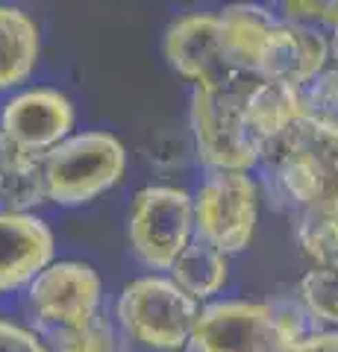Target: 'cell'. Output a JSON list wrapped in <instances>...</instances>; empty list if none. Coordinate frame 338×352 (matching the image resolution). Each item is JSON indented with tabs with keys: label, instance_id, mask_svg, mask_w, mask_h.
<instances>
[{
	"label": "cell",
	"instance_id": "cell-22",
	"mask_svg": "<svg viewBox=\"0 0 338 352\" xmlns=\"http://www.w3.org/2000/svg\"><path fill=\"white\" fill-rule=\"evenodd\" d=\"M294 352H338V329H318Z\"/></svg>",
	"mask_w": 338,
	"mask_h": 352
},
{
	"label": "cell",
	"instance_id": "cell-6",
	"mask_svg": "<svg viewBox=\"0 0 338 352\" xmlns=\"http://www.w3.org/2000/svg\"><path fill=\"white\" fill-rule=\"evenodd\" d=\"M133 256L154 273H168L194 241L191 191L177 185H147L133 197L127 217Z\"/></svg>",
	"mask_w": 338,
	"mask_h": 352
},
{
	"label": "cell",
	"instance_id": "cell-15",
	"mask_svg": "<svg viewBox=\"0 0 338 352\" xmlns=\"http://www.w3.org/2000/svg\"><path fill=\"white\" fill-rule=\"evenodd\" d=\"M47 203L41 156L12 144L0 132V214L36 212Z\"/></svg>",
	"mask_w": 338,
	"mask_h": 352
},
{
	"label": "cell",
	"instance_id": "cell-11",
	"mask_svg": "<svg viewBox=\"0 0 338 352\" xmlns=\"http://www.w3.org/2000/svg\"><path fill=\"white\" fill-rule=\"evenodd\" d=\"M56 256L53 229L36 212L0 214V294L27 291Z\"/></svg>",
	"mask_w": 338,
	"mask_h": 352
},
{
	"label": "cell",
	"instance_id": "cell-17",
	"mask_svg": "<svg viewBox=\"0 0 338 352\" xmlns=\"http://www.w3.org/2000/svg\"><path fill=\"white\" fill-rule=\"evenodd\" d=\"M41 338L53 352H129L127 335L118 329L115 317H106L103 311L80 326L56 329Z\"/></svg>",
	"mask_w": 338,
	"mask_h": 352
},
{
	"label": "cell",
	"instance_id": "cell-12",
	"mask_svg": "<svg viewBox=\"0 0 338 352\" xmlns=\"http://www.w3.org/2000/svg\"><path fill=\"white\" fill-rule=\"evenodd\" d=\"M279 27L277 12L271 3H256V0H238L218 9V30H221V44L230 65L238 74L256 76L262 56L274 30Z\"/></svg>",
	"mask_w": 338,
	"mask_h": 352
},
{
	"label": "cell",
	"instance_id": "cell-10",
	"mask_svg": "<svg viewBox=\"0 0 338 352\" xmlns=\"http://www.w3.org/2000/svg\"><path fill=\"white\" fill-rule=\"evenodd\" d=\"M165 59L182 80L194 85H224L238 80V74L224 53L218 12H189L171 21L165 30Z\"/></svg>",
	"mask_w": 338,
	"mask_h": 352
},
{
	"label": "cell",
	"instance_id": "cell-16",
	"mask_svg": "<svg viewBox=\"0 0 338 352\" xmlns=\"http://www.w3.org/2000/svg\"><path fill=\"white\" fill-rule=\"evenodd\" d=\"M168 276L177 282L191 300L206 305L230 282V256H224L221 250H215L206 244V241L194 238L191 244L180 252V258L173 261Z\"/></svg>",
	"mask_w": 338,
	"mask_h": 352
},
{
	"label": "cell",
	"instance_id": "cell-23",
	"mask_svg": "<svg viewBox=\"0 0 338 352\" xmlns=\"http://www.w3.org/2000/svg\"><path fill=\"white\" fill-rule=\"evenodd\" d=\"M332 62L338 65V41H335V47H332Z\"/></svg>",
	"mask_w": 338,
	"mask_h": 352
},
{
	"label": "cell",
	"instance_id": "cell-2",
	"mask_svg": "<svg viewBox=\"0 0 338 352\" xmlns=\"http://www.w3.org/2000/svg\"><path fill=\"white\" fill-rule=\"evenodd\" d=\"M256 76H238L224 85H194L189 106L194 159L212 170H250L262 162V144L253 138L244 112L247 85Z\"/></svg>",
	"mask_w": 338,
	"mask_h": 352
},
{
	"label": "cell",
	"instance_id": "cell-4",
	"mask_svg": "<svg viewBox=\"0 0 338 352\" xmlns=\"http://www.w3.org/2000/svg\"><path fill=\"white\" fill-rule=\"evenodd\" d=\"M198 317L200 302L162 273L129 282L115 302V323L127 340L159 352L189 349Z\"/></svg>",
	"mask_w": 338,
	"mask_h": 352
},
{
	"label": "cell",
	"instance_id": "cell-19",
	"mask_svg": "<svg viewBox=\"0 0 338 352\" xmlns=\"http://www.w3.org/2000/svg\"><path fill=\"white\" fill-rule=\"evenodd\" d=\"M294 294L321 329H338V264L332 267H309L300 276Z\"/></svg>",
	"mask_w": 338,
	"mask_h": 352
},
{
	"label": "cell",
	"instance_id": "cell-8",
	"mask_svg": "<svg viewBox=\"0 0 338 352\" xmlns=\"http://www.w3.org/2000/svg\"><path fill=\"white\" fill-rule=\"evenodd\" d=\"M185 352H286L271 300H212L200 317Z\"/></svg>",
	"mask_w": 338,
	"mask_h": 352
},
{
	"label": "cell",
	"instance_id": "cell-1",
	"mask_svg": "<svg viewBox=\"0 0 338 352\" xmlns=\"http://www.w3.org/2000/svg\"><path fill=\"white\" fill-rule=\"evenodd\" d=\"M262 197L288 217L338 208V129L303 115L274 138L256 168Z\"/></svg>",
	"mask_w": 338,
	"mask_h": 352
},
{
	"label": "cell",
	"instance_id": "cell-18",
	"mask_svg": "<svg viewBox=\"0 0 338 352\" xmlns=\"http://www.w3.org/2000/svg\"><path fill=\"white\" fill-rule=\"evenodd\" d=\"M294 241L300 252L312 261V267H332L338 264V208H318L291 217Z\"/></svg>",
	"mask_w": 338,
	"mask_h": 352
},
{
	"label": "cell",
	"instance_id": "cell-21",
	"mask_svg": "<svg viewBox=\"0 0 338 352\" xmlns=\"http://www.w3.org/2000/svg\"><path fill=\"white\" fill-rule=\"evenodd\" d=\"M0 352H53V349L32 329L12 320H0Z\"/></svg>",
	"mask_w": 338,
	"mask_h": 352
},
{
	"label": "cell",
	"instance_id": "cell-14",
	"mask_svg": "<svg viewBox=\"0 0 338 352\" xmlns=\"http://www.w3.org/2000/svg\"><path fill=\"white\" fill-rule=\"evenodd\" d=\"M244 112L250 132L265 153L271 141L279 138L294 120L306 115V109H303V91L297 85L277 80H253L247 85Z\"/></svg>",
	"mask_w": 338,
	"mask_h": 352
},
{
	"label": "cell",
	"instance_id": "cell-9",
	"mask_svg": "<svg viewBox=\"0 0 338 352\" xmlns=\"http://www.w3.org/2000/svg\"><path fill=\"white\" fill-rule=\"evenodd\" d=\"M74 124H77L74 103L59 88L47 85L21 88L0 109V132L12 144L36 156H45L74 135Z\"/></svg>",
	"mask_w": 338,
	"mask_h": 352
},
{
	"label": "cell",
	"instance_id": "cell-20",
	"mask_svg": "<svg viewBox=\"0 0 338 352\" xmlns=\"http://www.w3.org/2000/svg\"><path fill=\"white\" fill-rule=\"evenodd\" d=\"M300 91H303V109H306V115L338 129V65L330 62Z\"/></svg>",
	"mask_w": 338,
	"mask_h": 352
},
{
	"label": "cell",
	"instance_id": "cell-5",
	"mask_svg": "<svg viewBox=\"0 0 338 352\" xmlns=\"http://www.w3.org/2000/svg\"><path fill=\"white\" fill-rule=\"evenodd\" d=\"M194 238L221 250L224 256L244 252L259 226L262 185L250 170H212L191 191Z\"/></svg>",
	"mask_w": 338,
	"mask_h": 352
},
{
	"label": "cell",
	"instance_id": "cell-13",
	"mask_svg": "<svg viewBox=\"0 0 338 352\" xmlns=\"http://www.w3.org/2000/svg\"><path fill=\"white\" fill-rule=\"evenodd\" d=\"M41 36L30 12L0 3V91H15L39 68Z\"/></svg>",
	"mask_w": 338,
	"mask_h": 352
},
{
	"label": "cell",
	"instance_id": "cell-7",
	"mask_svg": "<svg viewBox=\"0 0 338 352\" xmlns=\"http://www.w3.org/2000/svg\"><path fill=\"white\" fill-rule=\"evenodd\" d=\"M32 332L47 335L56 329L80 326L103 311V282L92 264L77 258L50 261L24 294Z\"/></svg>",
	"mask_w": 338,
	"mask_h": 352
},
{
	"label": "cell",
	"instance_id": "cell-3",
	"mask_svg": "<svg viewBox=\"0 0 338 352\" xmlns=\"http://www.w3.org/2000/svg\"><path fill=\"white\" fill-rule=\"evenodd\" d=\"M47 203L77 208L97 200L124 179L127 147L106 129L74 132L41 156Z\"/></svg>",
	"mask_w": 338,
	"mask_h": 352
}]
</instances>
